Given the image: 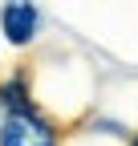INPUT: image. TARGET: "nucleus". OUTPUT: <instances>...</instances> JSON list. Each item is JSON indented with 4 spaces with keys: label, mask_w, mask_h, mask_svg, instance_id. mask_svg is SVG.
Wrapping results in <instances>:
<instances>
[{
    "label": "nucleus",
    "mask_w": 138,
    "mask_h": 146,
    "mask_svg": "<svg viewBox=\"0 0 138 146\" xmlns=\"http://www.w3.org/2000/svg\"><path fill=\"white\" fill-rule=\"evenodd\" d=\"M0 146H57V130L33 110H8L0 122Z\"/></svg>",
    "instance_id": "obj_1"
},
{
    "label": "nucleus",
    "mask_w": 138,
    "mask_h": 146,
    "mask_svg": "<svg viewBox=\"0 0 138 146\" xmlns=\"http://www.w3.org/2000/svg\"><path fill=\"white\" fill-rule=\"evenodd\" d=\"M130 146H138V138H134V142H130Z\"/></svg>",
    "instance_id": "obj_3"
},
{
    "label": "nucleus",
    "mask_w": 138,
    "mask_h": 146,
    "mask_svg": "<svg viewBox=\"0 0 138 146\" xmlns=\"http://www.w3.org/2000/svg\"><path fill=\"white\" fill-rule=\"evenodd\" d=\"M0 29H4V41L8 45H29L33 36H37L41 29V12L33 8V4H4L0 8Z\"/></svg>",
    "instance_id": "obj_2"
}]
</instances>
